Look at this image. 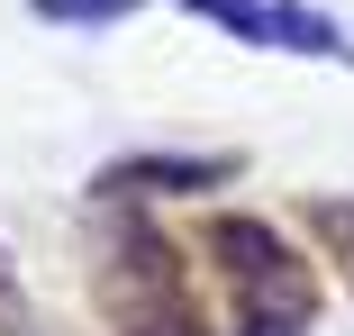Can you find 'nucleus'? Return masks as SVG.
<instances>
[{"mask_svg": "<svg viewBox=\"0 0 354 336\" xmlns=\"http://www.w3.org/2000/svg\"><path fill=\"white\" fill-rule=\"evenodd\" d=\"M318 236L336 245V263H345V282H354V200H318Z\"/></svg>", "mask_w": 354, "mask_h": 336, "instance_id": "5", "label": "nucleus"}, {"mask_svg": "<svg viewBox=\"0 0 354 336\" xmlns=\"http://www.w3.org/2000/svg\"><path fill=\"white\" fill-rule=\"evenodd\" d=\"M200 182H227V155H136L118 173H100V191L136 200V191H200Z\"/></svg>", "mask_w": 354, "mask_h": 336, "instance_id": "3", "label": "nucleus"}, {"mask_svg": "<svg viewBox=\"0 0 354 336\" xmlns=\"http://www.w3.org/2000/svg\"><path fill=\"white\" fill-rule=\"evenodd\" d=\"M164 245H146V309H127V336H209L200 327V309L173 291V273H164Z\"/></svg>", "mask_w": 354, "mask_h": 336, "instance_id": "4", "label": "nucleus"}, {"mask_svg": "<svg viewBox=\"0 0 354 336\" xmlns=\"http://www.w3.org/2000/svg\"><path fill=\"white\" fill-rule=\"evenodd\" d=\"M191 10H200L209 28H227L236 46H272V55H336V64H354L345 28L318 19V10H300V0H191Z\"/></svg>", "mask_w": 354, "mask_h": 336, "instance_id": "2", "label": "nucleus"}, {"mask_svg": "<svg viewBox=\"0 0 354 336\" xmlns=\"http://www.w3.org/2000/svg\"><path fill=\"white\" fill-rule=\"evenodd\" d=\"M127 10H146V0H37V19H73V28L82 19L100 28V19H127Z\"/></svg>", "mask_w": 354, "mask_h": 336, "instance_id": "6", "label": "nucleus"}, {"mask_svg": "<svg viewBox=\"0 0 354 336\" xmlns=\"http://www.w3.org/2000/svg\"><path fill=\"white\" fill-rule=\"evenodd\" d=\"M209 245L227 254V282H236V300H245L236 336H309L318 282H309V263L281 245L263 218H218V227H209Z\"/></svg>", "mask_w": 354, "mask_h": 336, "instance_id": "1", "label": "nucleus"}]
</instances>
